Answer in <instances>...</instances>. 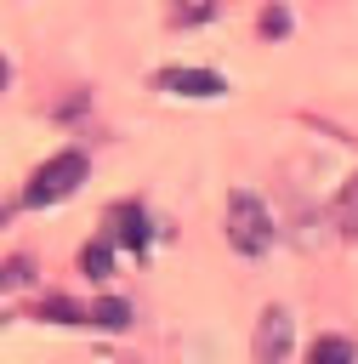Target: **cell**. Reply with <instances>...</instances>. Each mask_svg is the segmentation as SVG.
Listing matches in <instances>:
<instances>
[{
	"mask_svg": "<svg viewBox=\"0 0 358 364\" xmlns=\"http://www.w3.org/2000/svg\"><path fill=\"white\" fill-rule=\"evenodd\" d=\"M85 154L80 148H63V154H51L34 176H28V188H23V199L17 205H28V210H45V205H57V199H68L80 182H85Z\"/></svg>",
	"mask_w": 358,
	"mask_h": 364,
	"instance_id": "1",
	"label": "cell"
},
{
	"mask_svg": "<svg viewBox=\"0 0 358 364\" xmlns=\"http://www.w3.org/2000/svg\"><path fill=\"white\" fill-rule=\"evenodd\" d=\"M227 245H233L239 256H261V250L273 245V222H267L261 199L244 193V188L227 199Z\"/></svg>",
	"mask_w": 358,
	"mask_h": 364,
	"instance_id": "2",
	"label": "cell"
},
{
	"mask_svg": "<svg viewBox=\"0 0 358 364\" xmlns=\"http://www.w3.org/2000/svg\"><path fill=\"white\" fill-rule=\"evenodd\" d=\"M290 341H295L290 307H261L256 336H250V358H256V364H284V358H290Z\"/></svg>",
	"mask_w": 358,
	"mask_h": 364,
	"instance_id": "3",
	"label": "cell"
},
{
	"mask_svg": "<svg viewBox=\"0 0 358 364\" xmlns=\"http://www.w3.org/2000/svg\"><path fill=\"white\" fill-rule=\"evenodd\" d=\"M153 85L159 91H182V97H222L227 91V80L210 74V68H159Z\"/></svg>",
	"mask_w": 358,
	"mask_h": 364,
	"instance_id": "4",
	"label": "cell"
},
{
	"mask_svg": "<svg viewBox=\"0 0 358 364\" xmlns=\"http://www.w3.org/2000/svg\"><path fill=\"white\" fill-rule=\"evenodd\" d=\"M330 228H335L341 239H358V171L335 188V199H330Z\"/></svg>",
	"mask_w": 358,
	"mask_h": 364,
	"instance_id": "5",
	"label": "cell"
},
{
	"mask_svg": "<svg viewBox=\"0 0 358 364\" xmlns=\"http://www.w3.org/2000/svg\"><path fill=\"white\" fill-rule=\"evenodd\" d=\"M108 228L119 233V245H131V250H148V216H142V205H114Z\"/></svg>",
	"mask_w": 358,
	"mask_h": 364,
	"instance_id": "6",
	"label": "cell"
},
{
	"mask_svg": "<svg viewBox=\"0 0 358 364\" xmlns=\"http://www.w3.org/2000/svg\"><path fill=\"white\" fill-rule=\"evenodd\" d=\"M307 364H358V347L347 336H318L307 347Z\"/></svg>",
	"mask_w": 358,
	"mask_h": 364,
	"instance_id": "7",
	"label": "cell"
},
{
	"mask_svg": "<svg viewBox=\"0 0 358 364\" xmlns=\"http://www.w3.org/2000/svg\"><path fill=\"white\" fill-rule=\"evenodd\" d=\"M80 267H85V279H108V273H114V245H108V239H91V245L80 250Z\"/></svg>",
	"mask_w": 358,
	"mask_h": 364,
	"instance_id": "8",
	"label": "cell"
},
{
	"mask_svg": "<svg viewBox=\"0 0 358 364\" xmlns=\"http://www.w3.org/2000/svg\"><path fill=\"white\" fill-rule=\"evenodd\" d=\"M91 324H97V330H125V324H131V307H125L119 296H102V301H91Z\"/></svg>",
	"mask_w": 358,
	"mask_h": 364,
	"instance_id": "9",
	"label": "cell"
},
{
	"mask_svg": "<svg viewBox=\"0 0 358 364\" xmlns=\"http://www.w3.org/2000/svg\"><path fill=\"white\" fill-rule=\"evenodd\" d=\"M40 318H63V324H85V318H91V307H80V301H68V296H57V301H45V307H40Z\"/></svg>",
	"mask_w": 358,
	"mask_h": 364,
	"instance_id": "10",
	"label": "cell"
},
{
	"mask_svg": "<svg viewBox=\"0 0 358 364\" xmlns=\"http://www.w3.org/2000/svg\"><path fill=\"white\" fill-rule=\"evenodd\" d=\"M284 28H290V11H284V6H273V11L261 17V34H284Z\"/></svg>",
	"mask_w": 358,
	"mask_h": 364,
	"instance_id": "11",
	"label": "cell"
},
{
	"mask_svg": "<svg viewBox=\"0 0 358 364\" xmlns=\"http://www.w3.org/2000/svg\"><path fill=\"white\" fill-rule=\"evenodd\" d=\"M28 273H34L28 256H11V262H6V284H28Z\"/></svg>",
	"mask_w": 358,
	"mask_h": 364,
	"instance_id": "12",
	"label": "cell"
}]
</instances>
